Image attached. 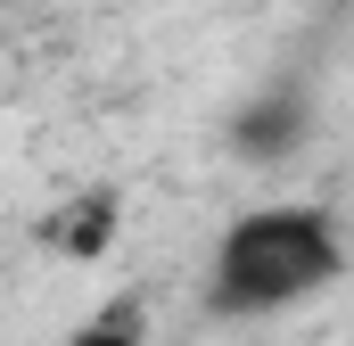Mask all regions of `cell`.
Returning <instances> with one entry per match:
<instances>
[{"label": "cell", "mask_w": 354, "mask_h": 346, "mask_svg": "<svg viewBox=\"0 0 354 346\" xmlns=\"http://www.w3.org/2000/svg\"><path fill=\"white\" fill-rule=\"evenodd\" d=\"M41 239H50L58 256H75V264L107 256V239H115V198L99 190V198H75V206H58V215L41 223Z\"/></svg>", "instance_id": "cell-2"}, {"label": "cell", "mask_w": 354, "mask_h": 346, "mask_svg": "<svg viewBox=\"0 0 354 346\" xmlns=\"http://www.w3.org/2000/svg\"><path fill=\"white\" fill-rule=\"evenodd\" d=\"M58 346H149V322H140V305H132V297H115L107 313H91L83 330H66Z\"/></svg>", "instance_id": "cell-4"}, {"label": "cell", "mask_w": 354, "mask_h": 346, "mask_svg": "<svg viewBox=\"0 0 354 346\" xmlns=\"http://www.w3.org/2000/svg\"><path fill=\"white\" fill-rule=\"evenodd\" d=\"M297 140H305V99H264L239 116V149H256V157H288Z\"/></svg>", "instance_id": "cell-3"}, {"label": "cell", "mask_w": 354, "mask_h": 346, "mask_svg": "<svg viewBox=\"0 0 354 346\" xmlns=\"http://www.w3.org/2000/svg\"><path fill=\"white\" fill-rule=\"evenodd\" d=\"M0 8H8V0H0Z\"/></svg>", "instance_id": "cell-5"}, {"label": "cell", "mask_w": 354, "mask_h": 346, "mask_svg": "<svg viewBox=\"0 0 354 346\" xmlns=\"http://www.w3.org/2000/svg\"><path fill=\"white\" fill-rule=\"evenodd\" d=\"M346 272L330 206H256L214 248V313H288Z\"/></svg>", "instance_id": "cell-1"}]
</instances>
